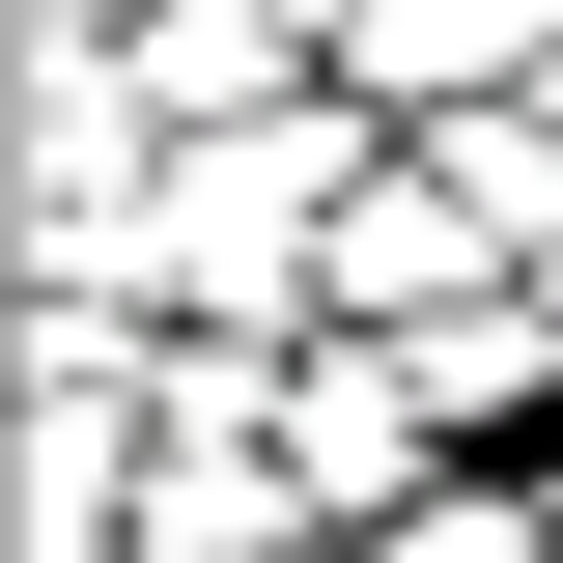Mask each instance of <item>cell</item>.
Here are the masks:
<instances>
[{
  "label": "cell",
  "instance_id": "1",
  "mask_svg": "<svg viewBox=\"0 0 563 563\" xmlns=\"http://www.w3.org/2000/svg\"><path fill=\"white\" fill-rule=\"evenodd\" d=\"M366 169H395V113H366L339 57H310V85H254V113H169V310H225V339H310V310H339Z\"/></svg>",
  "mask_w": 563,
  "mask_h": 563
},
{
  "label": "cell",
  "instance_id": "2",
  "mask_svg": "<svg viewBox=\"0 0 563 563\" xmlns=\"http://www.w3.org/2000/svg\"><path fill=\"white\" fill-rule=\"evenodd\" d=\"M395 141H422V198L479 225V254H507V282H536V254H563V113H536V85H479V113H395Z\"/></svg>",
  "mask_w": 563,
  "mask_h": 563
},
{
  "label": "cell",
  "instance_id": "3",
  "mask_svg": "<svg viewBox=\"0 0 563 563\" xmlns=\"http://www.w3.org/2000/svg\"><path fill=\"white\" fill-rule=\"evenodd\" d=\"M310 57H339L310 0H141V85H169V113H254V85H310Z\"/></svg>",
  "mask_w": 563,
  "mask_h": 563
},
{
  "label": "cell",
  "instance_id": "4",
  "mask_svg": "<svg viewBox=\"0 0 563 563\" xmlns=\"http://www.w3.org/2000/svg\"><path fill=\"white\" fill-rule=\"evenodd\" d=\"M366 563H563V479L536 451H451L422 507H366Z\"/></svg>",
  "mask_w": 563,
  "mask_h": 563
},
{
  "label": "cell",
  "instance_id": "5",
  "mask_svg": "<svg viewBox=\"0 0 563 563\" xmlns=\"http://www.w3.org/2000/svg\"><path fill=\"white\" fill-rule=\"evenodd\" d=\"M451 282H507V254L422 198V141H395V169H366V225H339V310H451Z\"/></svg>",
  "mask_w": 563,
  "mask_h": 563
},
{
  "label": "cell",
  "instance_id": "6",
  "mask_svg": "<svg viewBox=\"0 0 563 563\" xmlns=\"http://www.w3.org/2000/svg\"><path fill=\"white\" fill-rule=\"evenodd\" d=\"M225 563H366V536H310V507H282V536H225Z\"/></svg>",
  "mask_w": 563,
  "mask_h": 563
}]
</instances>
